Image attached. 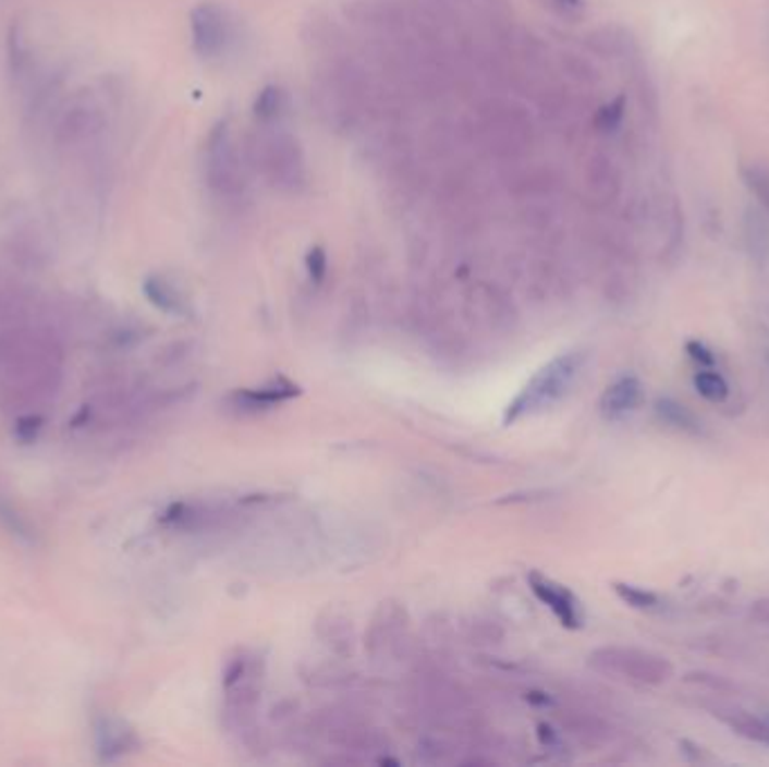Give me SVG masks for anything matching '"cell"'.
<instances>
[{"label": "cell", "instance_id": "6da1fadb", "mask_svg": "<svg viewBox=\"0 0 769 767\" xmlns=\"http://www.w3.org/2000/svg\"><path fill=\"white\" fill-rule=\"evenodd\" d=\"M477 133L481 145L498 158H517L532 149L534 126L529 113L513 101H488L479 111Z\"/></svg>", "mask_w": 769, "mask_h": 767}, {"label": "cell", "instance_id": "7a4b0ae2", "mask_svg": "<svg viewBox=\"0 0 769 767\" xmlns=\"http://www.w3.org/2000/svg\"><path fill=\"white\" fill-rule=\"evenodd\" d=\"M585 363V356L581 352H570L553 358L549 365H545L524 388L517 399L509 405L504 414V424H513L517 418L540 412L545 407H551L556 401H561L570 388L574 386V380Z\"/></svg>", "mask_w": 769, "mask_h": 767}, {"label": "cell", "instance_id": "3957f363", "mask_svg": "<svg viewBox=\"0 0 769 767\" xmlns=\"http://www.w3.org/2000/svg\"><path fill=\"white\" fill-rule=\"evenodd\" d=\"M591 669H597L603 675L619 678L642 686H659L667 684L675 669L667 657H661L642 648H625V646H606L589 655Z\"/></svg>", "mask_w": 769, "mask_h": 767}, {"label": "cell", "instance_id": "277c9868", "mask_svg": "<svg viewBox=\"0 0 769 767\" xmlns=\"http://www.w3.org/2000/svg\"><path fill=\"white\" fill-rule=\"evenodd\" d=\"M103 129H107V113L97 95L80 90L65 101L57 118L54 143L63 151H82L97 143Z\"/></svg>", "mask_w": 769, "mask_h": 767}, {"label": "cell", "instance_id": "5b68a950", "mask_svg": "<svg viewBox=\"0 0 769 767\" xmlns=\"http://www.w3.org/2000/svg\"><path fill=\"white\" fill-rule=\"evenodd\" d=\"M257 160L264 176L277 187L297 190L306 181L302 147L289 133H272L264 137Z\"/></svg>", "mask_w": 769, "mask_h": 767}, {"label": "cell", "instance_id": "8992f818", "mask_svg": "<svg viewBox=\"0 0 769 767\" xmlns=\"http://www.w3.org/2000/svg\"><path fill=\"white\" fill-rule=\"evenodd\" d=\"M205 179L219 196L232 198L243 190V171L228 122H221L207 139Z\"/></svg>", "mask_w": 769, "mask_h": 767}, {"label": "cell", "instance_id": "52a82bcc", "mask_svg": "<svg viewBox=\"0 0 769 767\" xmlns=\"http://www.w3.org/2000/svg\"><path fill=\"white\" fill-rule=\"evenodd\" d=\"M192 44L198 57L219 59L234 41V23L230 12L215 3H203L190 14Z\"/></svg>", "mask_w": 769, "mask_h": 767}, {"label": "cell", "instance_id": "ba28073f", "mask_svg": "<svg viewBox=\"0 0 769 767\" xmlns=\"http://www.w3.org/2000/svg\"><path fill=\"white\" fill-rule=\"evenodd\" d=\"M529 585L534 589V595L558 617V621H561L563 625H567V628L581 625V621H583L581 606L567 587L558 585L551 579H545L540 574H532Z\"/></svg>", "mask_w": 769, "mask_h": 767}, {"label": "cell", "instance_id": "9c48e42d", "mask_svg": "<svg viewBox=\"0 0 769 767\" xmlns=\"http://www.w3.org/2000/svg\"><path fill=\"white\" fill-rule=\"evenodd\" d=\"M711 714L724 727H729L733 734H739V736L754 741V743L769 745V722L765 718H758V716L749 714L747 709L733 707V705H718L711 709Z\"/></svg>", "mask_w": 769, "mask_h": 767}, {"label": "cell", "instance_id": "30bf717a", "mask_svg": "<svg viewBox=\"0 0 769 767\" xmlns=\"http://www.w3.org/2000/svg\"><path fill=\"white\" fill-rule=\"evenodd\" d=\"M95 741H97V754L101 760H113L126 754L135 745L133 731L122 720H115V718L99 720L95 729Z\"/></svg>", "mask_w": 769, "mask_h": 767}, {"label": "cell", "instance_id": "8fae6325", "mask_svg": "<svg viewBox=\"0 0 769 767\" xmlns=\"http://www.w3.org/2000/svg\"><path fill=\"white\" fill-rule=\"evenodd\" d=\"M642 401V382L635 376H623L614 380L601 397V410L608 416H623L633 412Z\"/></svg>", "mask_w": 769, "mask_h": 767}, {"label": "cell", "instance_id": "7c38bea8", "mask_svg": "<svg viewBox=\"0 0 769 767\" xmlns=\"http://www.w3.org/2000/svg\"><path fill=\"white\" fill-rule=\"evenodd\" d=\"M295 394H297V388L293 386V382L279 378V380L270 382V386H266V388L248 390V392H236L234 401H236V405L246 407V410H259V407H272L277 403H284V401L293 399Z\"/></svg>", "mask_w": 769, "mask_h": 767}, {"label": "cell", "instance_id": "4fadbf2b", "mask_svg": "<svg viewBox=\"0 0 769 767\" xmlns=\"http://www.w3.org/2000/svg\"><path fill=\"white\" fill-rule=\"evenodd\" d=\"M655 412L663 424L684 433V435H700L703 433L700 418H697L686 405L678 403L675 399H659L655 405Z\"/></svg>", "mask_w": 769, "mask_h": 767}, {"label": "cell", "instance_id": "5bb4252c", "mask_svg": "<svg viewBox=\"0 0 769 767\" xmlns=\"http://www.w3.org/2000/svg\"><path fill=\"white\" fill-rule=\"evenodd\" d=\"M286 104H289V97L282 88L266 86L255 99V118L261 120L264 124L277 122L286 113Z\"/></svg>", "mask_w": 769, "mask_h": 767}, {"label": "cell", "instance_id": "9a60e30c", "mask_svg": "<svg viewBox=\"0 0 769 767\" xmlns=\"http://www.w3.org/2000/svg\"><path fill=\"white\" fill-rule=\"evenodd\" d=\"M145 293L151 304H156L158 308H162L167 313H183L185 311V304H183L179 291L173 289L164 277H149L145 282Z\"/></svg>", "mask_w": 769, "mask_h": 767}, {"label": "cell", "instance_id": "2e32d148", "mask_svg": "<svg viewBox=\"0 0 769 767\" xmlns=\"http://www.w3.org/2000/svg\"><path fill=\"white\" fill-rule=\"evenodd\" d=\"M693 386L703 399H707L709 403H722L729 397V386L722 374L711 372V369H703L697 372L693 378Z\"/></svg>", "mask_w": 769, "mask_h": 767}, {"label": "cell", "instance_id": "e0dca14e", "mask_svg": "<svg viewBox=\"0 0 769 767\" xmlns=\"http://www.w3.org/2000/svg\"><path fill=\"white\" fill-rule=\"evenodd\" d=\"M743 179L769 217V169L762 165H747L743 167Z\"/></svg>", "mask_w": 769, "mask_h": 767}, {"label": "cell", "instance_id": "ac0fdd59", "mask_svg": "<svg viewBox=\"0 0 769 767\" xmlns=\"http://www.w3.org/2000/svg\"><path fill=\"white\" fill-rule=\"evenodd\" d=\"M614 592L623 604H627L631 608H637V610H652L659 606V597L655 595V592L637 587V585L614 583Z\"/></svg>", "mask_w": 769, "mask_h": 767}, {"label": "cell", "instance_id": "d6986e66", "mask_svg": "<svg viewBox=\"0 0 769 767\" xmlns=\"http://www.w3.org/2000/svg\"><path fill=\"white\" fill-rule=\"evenodd\" d=\"M684 682L697 686V689H705V691H713L718 695H729V693H736L739 686L733 684L731 680L722 678V675H716V673H709V671H695V673H688L684 678Z\"/></svg>", "mask_w": 769, "mask_h": 767}, {"label": "cell", "instance_id": "ffe728a7", "mask_svg": "<svg viewBox=\"0 0 769 767\" xmlns=\"http://www.w3.org/2000/svg\"><path fill=\"white\" fill-rule=\"evenodd\" d=\"M621 118H623V99H614L599 111L597 126L601 131H614L621 124Z\"/></svg>", "mask_w": 769, "mask_h": 767}, {"label": "cell", "instance_id": "44dd1931", "mask_svg": "<svg viewBox=\"0 0 769 767\" xmlns=\"http://www.w3.org/2000/svg\"><path fill=\"white\" fill-rule=\"evenodd\" d=\"M41 426H44V418H41V416L29 414V416L19 418V422H16V437H19V441L32 443L34 439L39 437Z\"/></svg>", "mask_w": 769, "mask_h": 767}, {"label": "cell", "instance_id": "7402d4cb", "mask_svg": "<svg viewBox=\"0 0 769 767\" xmlns=\"http://www.w3.org/2000/svg\"><path fill=\"white\" fill-rule=\"evenodd\" d=\"M0 520L5 522V525L10 527L12 534H16V536H21V538H27V536H29V532H27V527H25V522L21 520V515H19L8 502H3V500H0Z\"/></svg>", "mask_w": 769, "mask_h": 767}, {"label": "cell", "instance_id": "603a6c76", "mask_svg": "<svg viewBox=\"0 0 769 767\" xmlns=\"http://www.w3.org/2000/svg\"><path fill=\"white\" fill-rule=\"evenodd\" d=\"M306 268L310 272V277L316 279V282H322L327 275V255L322 248H313L306 257Z\"/></svg>", "mask_w": 769, "mask_h": 767}, {"label": "cell", "instance_id": "cb8c5ba5", "mask_svg": "<svg viewBox=\"0 0 769 767\" xmlns=\"http://www.w3.org/2000/svg\"><path fill=\"white\" fill-rule=\"evenodd\" d=\"M680 752L684 754V758H686L688 763H707V760H711V756L705 752V747L695 745V743H691V741H682V743H680Z\"/></svg>", "mask_w": 769, "mask_h": 767}, {"label": "cell", "instance_id": "d4e9b609", "mask_svg": "<svg viewBox=\"0 0 769 767\" xmlns=\"http://www.w3.org/2000/svg\"><path fill=\"white\" fill-rule=\"evenodd\" d=\"M749 619L760 625H769V597H762L752 604L749 608Z\"/></svg>", "mask_w": 769, "mask_h": 767}, {"label": "cell", "instance_id": "484cf974", "mask_svg": "<svg viewBox=\"0 0 769 767\" xmlns=\"http://www.w3.org/2000/svg\"><path fill=\"white\" fill-rule=\"evenodd\" d=\"M688 354H691V358H693L695 363H700V365H705V367H709V365L713 363L711 352H709V349H707L705 344H700V342H691V344H688Z\"/></svg>", "mask_w": 769, "mask_h": 767}, {"label": "cell", "instance_id": "4316f807", "mask_svg": "<svg viewBox=\"0 0 769 767\" xmlns=\"http://www.w3.org/2000/svg\"><path fill=\"white\" fill-rule=\"evenodd\" d=\"M553 5L563 14H578L583 10V0H553Z\"/></svg>", "mask_w": 769, "mask_h": 767}, {"label": "cell", "instance_id": "83f0119b", "mask_svg": "<svg viewBox=\"0 0 769 767\" xmlns=\"http://www.w3.org/2000/svg\"><path fill=\"white\" fill-rule=\"evenodd\" d=\"M765 367H767V376H769V344L765 349Z\"/></svg>", "mask_w": 769, "mask_h": 767}, {"label": "cell", "instance_id": "f1b7e54d", "mask_svg": "<svg viewBox=\"0 0 769 767\" xmlns=\"http://www.w3.org/2000/svg\"><path fill=\"white\" fill-rule=\"evenodd\" d=\"M767 722H769V718H767Z\"/></svg>", "mask_w": 769, "mask_h": 767}]
</instances>
